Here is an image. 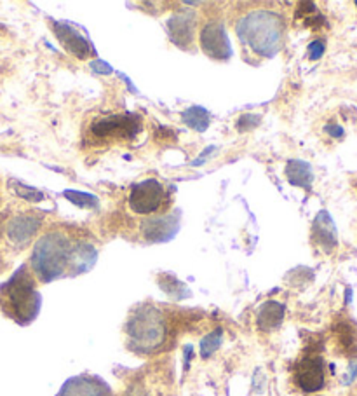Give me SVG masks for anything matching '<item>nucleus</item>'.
I'll list each match as a JSON object with an SVG mask.
<instances>
[{"label":"nucleus","instance_id":"obj_5","mask_svg":"<svg viewBox=\"0 0 357 396\" xmlns=\"http://www.w3.org/2000/svg\"><path fill=\"white\" fill-rule=\"evenodd\" d=\"M143 131L141 117L136 113H110L94 117L86 131V140L93 145H117L136 140Z\"/></svg>","mask_w":357,"mask_h":396},{"label":"nucleus","instance_id":"obj_2","mask_svg":"<svg viewBox=\"0 0 357 396\" xmlns=\"http://www.w3.org/2000/svg\"><path fill=\"white\" fill-rule=\"evenodd\" d=\"M235 30H237L239 41L251 53L262 58H274L282 48L284 19L274 11H251L239 19Z\"/></svg>","mask_w":357,"mask_h":396},{"label":"nucleus","instance_id":"obj_17","mask_svg":"<svg viewBox=\"0 0 357 396\" xmlns=\"http://www.w3.org/2000/svg\"><path fill=\"white\" fill-rule=\"evenodd\" d=\"M182 121L188 128H192L194 131L199 133L206 131V129L209 128V113L202 107H188L187 111L182 113Z\"/></svg>","mask_w":357,"mask_h":396},{"label":"nucleus","instance_id":"obj_10","mask_svg":"<svg viewBox=\"0 0 357 396\" xmlns=\"http://www.w3.org/2000/svg\"><path fill=\"white\" fill-rule=\"evenodd\" d=\"M56 39L61 42L63 48L66 49V53L73 54L78 60H86L93 54V46L88 39L84 37L76 26H72L70 23L60 21L53 25Z\"/></svg>","mask_w":357,"mask_h":396},{"label":"nucleus","instance_id":"obj_11","mask_svg":"<svg viewBox=\"0 0 357 396\" xmlns=\"http://www.w3.org/2000/svg\"><path fill=\"white\" fill-rule=\"evenodd\" d=\"M167 34L170 39L178 48L190 49L194 46V30H195V16L192 13H178L167 19Z\"/></svg>","mask_w":357,"mask_h":396},{"label":"nucleus","instance_id":"obj_25","mask_svg":"<svg viewBox=\"0 0 357 396\" xmlns=\"http://www.w3.org/2000/svg\"><path fill=\"white\" fill-rule=\"evenodd\" d=\"M356 6H357V2H356Z\"/></svg>","mask_w":357,"mask_h":396},{"label":"nucleus","instance_id":"obj_13","mask_svg":"<svg viewBox=\"0 0 357 396\" xmlns=\"http://www.w3.org/2000/svg\"><path fill=\"white\" fill-rule=\"evenodd\" d=\"M178 213L167 215V217H159V218H150V220H145L141 225V233L145 234V238L150 243H162L170 241L175 236L176 230H178Z\"/></svg>","mask_w":357,"mask_h":396},{"label":"nucleus","instance_id":"obj_8","mask_svg":"<svg viewBox=\"0 0 357 396\" xmlns=\"http://www.w3.org/2000/svg\"><path fill=\"white\" fill-rule=\"evenodd\" d=\"M295 382L305 393H316L324 386V362L321 356H305L295 367Z\"/></svg>","mask_w":357,"mask_h":396},{"label":"nucleus","instance_id":"obj_16","mask_svg":"<svg viewBox=\"0 0 357 396\" xmlns=\"http://www.w3.org/2000/svg\"><path fill=\"white\" fill-rule=\"evenodd\" d=\"M286 178L291 186L301 187V189H311L314 182L312 168L307 161L291 159L286 164Z\"/></svg>","mask_w":357,"mask_h":396},{"label":"nucleus","instance_id":"obj_3","mask_svg":"<svg viewBox=\"0 0 357 396\" xmlns=\"http://www.w3.org/2000/svg\"><path fill=\"white\" fill-rule=\"evenodd\" d=\"M41 305L42 297L26 265H21L6 283L0 285V311L21 327L30 325L38 316Z\"/></svg>","mask_w":357,"mask_h":396},{"label":"nucleus","instance_id":"obj_14","mask_svg":"<svg viewBox=\"0 0 357 396\" xmlns=\"http://www.w3.org/2000/svg\"><path fill=\"white\" fill-rule=\"evenodd\" d=\"M312 236H314V241H316L321 248L326 250V252L335 250L338 239H336L335 223H333L328 211H321V213L316 217V222H314V227H312Z\"/></svg>","mask_w":357,"mask_h":396},{"label":"nucleus","instance_id":"obj_12","mask_svg":"<svg viewBox=\"0 0 357 396\" xmlns=\"http://www.w3.org/2000/svg\"><path fill=\"white\" fill-rule=\"evenodd\" d=\"M41 222V217L37 215H19L11 218V222L7 223V238L16 246L29 245L31 238L37 234Z\"/></svg>","mask_w":357,"mask_h":396},{"label":"nucleus","instance_id":"obj_6","mask_svg":"<svg viewBox=\"0 0 357 396\" xmlns=\"http://www.w3.org/2000/svg\"><path fill=\"white\" fill-rule=\"evenodd\" d=\"M170 203L166 187L155 178L136 183L129 194V208L138 215H155Z\"/></svg>","mask_w":357,"mask_h":396},{"label":"nucleus","instance_id":"obj_9","mask_svg":"<svg viewBox=\"0 0 357 396\" xmlns=\"http://www.w3.org/2000/svg\"><path fill=\"white\" fill-rule=\"evenodd\" d=\"M58 396H113V393L101 377L82 374L66 380Z\"/></svg>","mask_w":357,"mask_h":396},{"label":"nucleus","instance_id":"obj_7","mask_svg":"<svg viewBox=\"0 0 357 396\" xmlns=\"http://www.w3.org/2000/svg\"><path fill=\"white\" fill-rule=\"evenodd\" d=\"M204 54L218 61H227L232 58V46L227 37L225 26L219 21H211L201 30L199 35Z\"/></svg>","mask_w":357,"mask_h":396},{"label":"nucleus","instance_id":"obj_20","mask_svg":"<svg viewBox=\"0 0 357 396\" xmlns=\"http://www.w3.org/2000/svg\"><path fill=\"white\" fill-rule=\"evenodd\" d=\"M222 340H223V330L222 328H217L214 332L207 333L206 337L202 339L201 342V356L202 358H209L211 355L218 351V347L222 346Z\"/></svg>","mask_w":357,"mask_h":396},{"label":"nucleus","instance_id":"obj_19","mask_svg":"<svg viewBox=\"0 0 357 396\" xmlns=\"http://www.w3.org/2000/svg\"><path fill=\"white\" fill-rule=\"evenodd\" d=\"M63 196H65L72 205H76L78 208H96L98 203H100L96 196L82 191H65L63 192Z\"/></svg>","mask_w":357,"mask_h":396},{"label":"nucleus","instance_id":"obj_24","mask_svg":"<svg viewBox=\"0 0 357 396\" xmlns=\"http://www.w3.org/2000/svg\"><path fill=\"white\" fill-rule=\"evenodd\" d=\"M324 131H326L329 136H333V138H343V135H345L343 128L338 126V124H335V123L328 124V126L324 128Z\"/></svg>","mask_w":357,"mask_h":396},{"label":"nucleus","instance_id":"obj_23","mask_svg":"<svg viewBox=\"0 0 357 396\" xmlns=\"http://www.w3.org/2000/svg\"><path fill=\"white\" fill-rule=\"evenodd\" d=\"M91 68L94 70L96 73H103V76H108V73H112V66H108V64H105V61L101 60H96L91 64Z\"/></svg>","mask_w":357,"mask_h":396},{"label":"nucleus","instance_id":"obj_1","mask_svg":"<svg viewBox=\"0 0 357 396\" xmlns=\"http://www.w3.org/2000/svg\"><path fill=\"white\" fill-rule=\"evenodd\" d=\"M33 274L42 283L88 273L96 264V250L66 233H49L35 245L30 258Z\"/></svg>","mask_w":357,"mask_h":396},{"label":"nucleus","instance_id":"obj_4","mask_svg":"<svg viewBox=\"0 0 357 396\" xmlns=\"http://www.w3.org/2000/svg\"><path fill=\"white\" fill-rule=\"evenodd\" d=\"M166 332V318L155 305H140L125 323L128 346L140 355H148L162 346Z\"/></svg>","mask_w":357,"mask_h":396},{"label":"nucleus","instance_id":"obj_21","mask_svg":"<svg viewBox=\"0 0 357 396\" xmlns=\"http://www.w3.org/2000/svg\"><path fill=\"white\" fill-rule=\"evenodd\" d=\"M260 121H262L260 116H251V113H248V116H242L241 119L237 121V129L241 133L251 131V129L257 128L258 124H260Z\"/></svg>","mask_w":357,"mask_h":396},{"label":"nucleus","instance_id":"obj_15","mask_svg":"<svg viewBox=\"0 0 357 396\" xmlns=\"http://www.w3.org/2000/svg\"><path fill=\"white\" fill-rule=\"evenodd\" d=\"M284 311L286 308L281 304V302H276V300L265 302V304L260 308V311H258V318H257L258 328L264 332H272L276 330V328H279L282 320H284Z\"/></svg>","mask_w":357,"mask_h":396},{"label":"nucleus","instance_id":"obj_18","mask_svg":"<svg viewBox=\"0 0 357 396\" xmlns=\"http://www.w3.org/2000/svg\"><path fill=\"white\" fill-rule=\"evenodd\" d=\"M9 189L14 192L16 196H19V198H23L25 201L29 203H38L44 199V194H42L41 191L33 189V187H29V186H23L21 182H18V180H9Z\"/></svg>","mask_w":357,"mask_h":396},{"label":"nucleus","instance_id":"obj_22","mask_svg":"<svg viewBox=\"0 0 357 396\" xmlns=\"http://www.w3.org/2000/svg\"><path fill=\"white\" fill-rule=\"evenodd\" d=\"M309 60H312V61H317V60H321L323 58V54H324V51H326V44H324V41H321V39H317V41H314L309 44Z\"/></svg>","mask_w":357,"mask_h":396}]
</instances>
